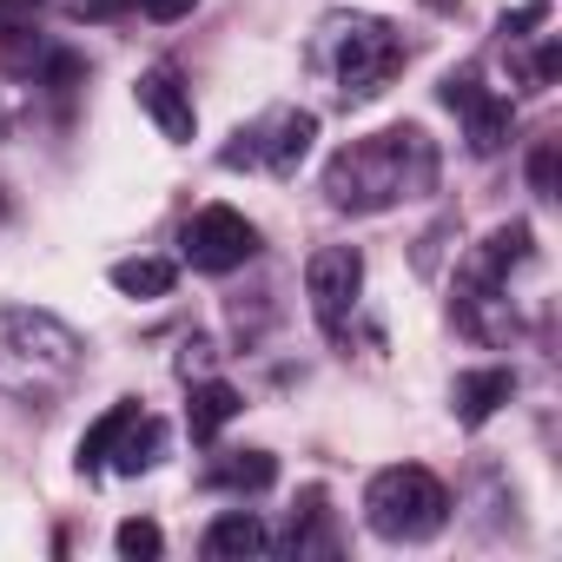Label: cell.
Listing matches in <instances>:
<instances>
[{"label":"cell","instance_id":"cell-1","mask_svg":"<svg viewBox=\"0 0 562 562\" xmlns=\"http://www.w3.org/2000/svg\"><path fill=\"white\" fill-rule=\"evenodd\" d=\"M437 186V153L417 126H391V133H371L358 146H345L331 166H325V192L338 212H384L411 192H430Z\"/></svg>","mask_w":562,"mask_h":562},{"label":"cell","instance_id":"cell-2","mask_svg":"<svg viewBox=\"0 0 562 562\" xmlns=\"http://www.w3.org/2000/svg\"><path fill=\"white\" fill-rule=\"evenodd\" d=\"M312 67L318 74H331V87H338V100H378L397 74H404V47H397V34L384 27V21H364V14H338V21H325L318 27V47H312Z\"/></svg>","mask_w":562,"mask_h":562},{"label":"cell","instance_id":"cell-3","mask_svg":"<svg viewBox=\"0 0 562 562\" xmlns=\"http://www.w3.org/2000/svg\"><path fill=\"white\" fill-rule=\"evenodd\" d=\"M80 338L47 312H0V391L47 397L74 378Z\"/></svg>","mask_w":562,"mask_h":562},{"label":"cell","instance_id":"cell-4","mask_svg":"<svg viewBox=\"0 0 562 562\" xmlns=\"http://www.w3.org/2000/svg\"><path fill=\"white\" fill-rule=\"evenodd\" d=\"M364 522L384 542H430L450 522V490L424 463H391L364 483Z\"/></svg>","mask_w":562,"mask_h":562},{"label":"cell","instance_id":"cell-5","mask_svg":"<svg viewBox=\"0 0 562 562\" xmlns=\"http://www.w3.org/2000/svg\"><path fill=\"white\" fill-rule=\"evenodd\" d=\"M238 139H245V146H225V166H265V172H292V166L312 153V139H318V120H312V113H299V106H278V113H265L258 126H245Z\"/></svg>","mask_w":562,"mask_h":562},{"label":"cell","instance_id":"cell-6","mask_svg":"<svg viewBox=\"0 0 562 562\" xmlns=\"http://www.w3.org/2000/svg\"><path fill=\"white\" fill-rule=\"evenodd\" d=\"M179 245H186L192 271L225 278V271H238V265L258 251V225H251L245 212H232V205H205V212H192V225H186Z\"/></svg>","mask_w":562,"mask_h":562},{"label":"cell","instance_id":"cell-7","mask_svg":"<svg viewBox=\"0 0 562 562\" xmlns=\"http://www.w3.org/2000/svg\"><path fill=\"white\" fill-rule=\"evenodd\" d=\"M358 285H364V258H358L351 245L312 251V265H305V292H312V312H318L325 338H345V312L358 305Z\"/></svg>","mask_w":562,"mask_h":562},{"label":"cell","instance_id":"cell-8","mask_svg":"<svg viewBox=\"0 0 562 562\" xmlns=\"http://www.w3.org/2000/svg\"><path fill=\"white\" fill-rule=\"evenodd\" d=\"M139 106L159 120V133H166V139H192V126H199L192 93L179 87V74H172V67H153V74L139 80Z\"/></svg>","mask_w":562,"mask_h":562},{"label":"cell","instance_id":"cell-9","mask_svg":"<svg viewBox=\"0 0 562 562\" xmlns=\"http://www.w3.org/2000/svg\"><path fill=\"white\" fill-rule=\"evenodd\" d=\"M509 397H516V378H509L503 364H490V371H463V378H457V424L476 430V424H490Z\"/></svg>","mask_w":562,"mask_h":562},{"label":"cell","instance_id":"cell-10","mask_svg":"<svg viewBox=\"0 0 562 562\" xmlns=\"http://www.w3.org/2000/svg\"><path fill=\"white\" fill-rule=\"evenodd\" d=\"M509 126H516V106H509L503 93H476V100L463 106V139H470V153H476V159L503 153Z\"/></svg>","mask_w":562,"mask_h":562},{"label":"cell","instance_id":"cell-11","mask_svg":"<svg viewBox=\"0 0 562 562\" xmlns=\"http://www.w3.org/2000/svg\"><path fill=\"white\" fill-rule=\"evenodd\" d=\"M265 542H271V536H265V522H258L251 509H225V516L205 529V542H199V549H205L212 562H238V555H258Z\"/></svg>","mask_w":562,"mask_h":562},{"label":"cell","instance_id":"cell-12","mask_svg":"<svg viewBox=\"0 0 562 562\" xmlns=\"http://www.w3.org/2000/svg\"><path fill=\"white\" fill-rule=\"evenodd\" d=\"M238 411H245V397H238L232 384H218V378H212V384H192L186 424H192V437H199V443H212V437H218V430H225Z\"/></svg>","mask_w":562,"mask_h":562},{"label":"cell","instance_id":"cell-13","mask_svg":"<svg viewBox=\"0 0 562 562\" xmlns=\"http://www.w3.org/2000/svg\"><path fill=\"white\" fill-rule=\"evenodd\" d=\"M159 450H166V424H159V417H133V424L120 430V443H113L106 463H113L120 476H139V470L159 463Z\"/></svg>","mask_w":562,"mask_h":562},{"label":"cell","instance_id":"cell-14","mask_svg":"<svg viewBox=\"0 0 562 562\" xmlns=\"http://www.w3.org/2000/svg\"><path fill=\"white\" fill-rule=\"evenodd\" d=\"M172 285H179L172 258H120L113 265V292H126V299H166Z\"/></svg>","mask_w":562,"mask_h":562},{"label":"cell","instance_id":"cell-15","mask_svg":"<svg viewBox=\"0 0 562 562\" xmlns=\"http://www.w3.org/2000/svg\"><path fill=\"white\" fill-rule=\"evenodd\" d=\"M218 490H271L278 483V457L271 450H232L218 470H212Z\"/></svg>","mask_w":562,"mask_h":562},{"label":"cell","instance_id":"cell-16","mask_svg":"<svg viewBox=\"0 0 562 562\" xmlns=\"http://www.w3.org/2000/svg\"><path fill=\"white\" fill-rule=\"evenodd\" d=\"M139 417V404H113L100 424H87V437H80V470H106V457H113V443H120V430Z\"/></svg>","mask_w":562,"mask_h":562},{"label":"cell","instance_id":"cell-17","mask_svg":"<svg viewBox=\"0 0 562 562\" xmlns=\"http://www.w3.org/2000/svg\"><path fill=\"white\" fill-rule=\"evenodd\" d=\"M529 258V225L522 218H509V225H496L490 238H483V278H503L509 265H522Z\"/></svg>","mask_w":562,"mask_h":562},{"label":"cell","instance_id":"cell-18","mask_svg":"<svg viewBox=\"0 0 562 562\" xmlns=\"http://www.w3.org/2000/svg\"><path fill=\"white\" fill-rule=\"evenodd\" d=\"M113 549H120L126 562H153V555L166 549V536H159V522L133 516V522H120V529H113Z\"/></svg>","mask_w":562,"mask_h":562},{"label":"cell","instance_id":"cell-19","mask_svg":"<svg viewBox=\"0 0 562 562\" xmlns=\"http://www.w3.org/2000/svg\"><path fill=\"white\" fill-rule=\"evenodd\" d=\"M437 93H443V106H450V113H463V106L483 93V74H476V67H457V74H443V87H437Z\"/></svg>","mask_w":562,"mask_h":562},{"label":"cell","instance_id":"cell-20","mask_svg":"<svg viewBox=\"0 0 562 562\" xmlns=\"http://www.w3.org/2000/svg\"><path fill=\"white\" fill-rule=\"evenodd\" d=\"M529 192H555V139H542L536 153H529Z\"/></svg>","mask_w":562,"mask_h":562},{"label":"cell","instance_id":"cell-21","mask_svg":"<svg viewBox=\"0 0 562 562\" xmlns=\"http://www.w3.org/2000/svg\"><path fill=\"white\" fill-rule=\"evenodd\" d=\"M542 21H549V0H522V8H509V14H503V34H509V41H522V34H529V27H542Z\"/></svg>","mask_w":562,"mask_h":562},{"label":"cell","instance_id":"cell-22","mask_svg":"<svg viewBox=\"0 0 562 562\" xmlns=\"http://www.w3.org/2000/svg\"><path fill=\"white\" fill-rule=\"evenodd\" d=\"M80 74H87V67H80L74 54H54V60H47V87H54V93H74Z\"/></svg>","mask_w":562,"mask_h":562},{"label":"cell","instance_id":"cell-23","mask_svg":"<svg viewBox=\"0 0 562 562\" xmlns=\"http://www.w3.org/2000/svg\"><path fill=\"white\" fill-rule=\"evenodd\" d=\"M126 8H139V0H74V14H80V21H120Z\"/></svg>","mask_w":562,"mask_h":562},{"label":"cell","instance_id":"cell-24","mask_svg":"<svg viewBox=\"0 0 562 562\" xmlns=\"http://www.w3.org/2000/svg\"><path fill=\"white\" fill-rule=\"evenodd\" d=\"M139 8H146V21H159V27H166V21H186L199 0H139Z\"/></svg>","mask_w":562,"mask_h":562},{"label":"cell","instance_id":"cell-25","mask_svg":"<svg viewBox=\"0 0 562 562\" xmlns=\"http://www.w3.org/2000/svg\"><path fill=\"white\" fill-rule=\"evenodd\" d=\"M555 74H562V47L549 41V47L536 54V87H555Z\"/></svg>","mask_w":562,"mask_h":562},{"label":"cell","instance_id":"cell-26","mask_svg":"<svg viewBox=\"0 0 562 562\" xmlns=\"http://www.w3.org/2000/svg\"><path fill=\"white\" fill-rule=\"evenodd\" d=\"M34 8H47V0H0V21H8V27H14V21H27Z\"/></svg>","mask_w":562,"mask_h":562}]
</instances>
